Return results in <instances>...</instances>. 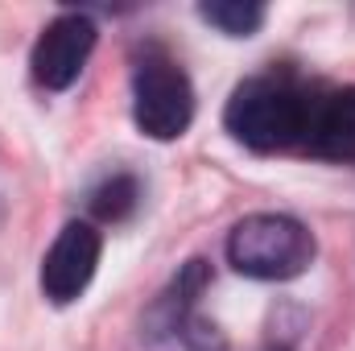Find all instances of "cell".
I'll list each match as a JSON object with an SVG mask.
<instances>
[{
	"label": "cell",
	"mask_w": 355,
	"mask_h": 351,
	"mask_svg": "<svg viewBox=\"0 0 355 351\" xmlns=\"http://www.w3.org/2000/svg\"><path fill=\"white\" fill-rule=\"evenodd\" d=\"M314 232L293 215H248L227 236V261L252 281H293L314 264Z\"/></svg>",
	"instance_id": "2"
},
{
	"label": "cell",
	"mask_w": 355,
	"mask_h": 351,
	"mask_svg": "<svg viewBox=\"0 0 355 351\" xmlns=\"http://www.w3.org/2000/svg\"><path fill=\"white\" fill-rule=\"evenodd\" d=\"M137 198H141L137 182H132L128 174H116V178H107V182L91 194V211H95L99 219H107V223H120L124 215H132Z\"/></svg>",
	"instance_id": "8"
},
{
	"label": "cell",
	"mask_w": 355,
	"mask_h": 351,
	"mask_svg": "<svg viewBox=\"0 0 355 351\" xmlns=\"http://www.w3.org/2000/svg\"><path fill=\"white\" fill-rule=\"evenodd\" d=\"M198 17L227 37H252L265 25L268 12L257 0H211V4H198Z\"/></svg>",
	"instance_id": "7"
},
{
	"label": "cell",
	"mask_w": 355,
	"mask_h": 351,
	"mask_svg": "<svg viewBox=\"0 0 355 351\" xmlns=\"http://www.w3.org/2000/svg\"><path fill=\"white\" fill-rule=\"evenodd\" d=\"M95 42H99V29H95L91 17H83V12H62V17H54V21L42 29V37L33 42V58H29L33 79L46 91H67L79 75H83Z\"/></svg>",
	"instance_id": "4"
},
{
	"label": "cell",
	"mask_w": 355,
	"mask_h": 351,
	"mask_svg": "<svg viewBox=\"0 0 355 351\" xmlns=\"http://www.w3.org/2000/svg\"><path fill=\"white\" fill-rule=\"evenodd\" d=\"M310 108H314V99L306 91H297L285 79L261 75V79H244L232 91L223 124L240 145H248L257 153H277V149L306 141Z\"/></svg>",
	"instance_id": "1"
},
{
	"label": "cell",
	"mask_w": 355,
	"mask_h": 351,
	"mask_svg": "<svg viewBox=\"0 0 355 351\" xmlns=\"http://www.w3.org/2000/svg\"><path fill=\"white\" fill-rule=\"evenodd\" d=\"M132 120L149 141H178L194 120V87L162 46H149L132 67Z\"/></svg>",
	"instance_id": "3"
},
{
	"label": "cell",
	"mask_w": 355,
	"mask_h": 351,
	"mask_svg": "<svg viewBox=\"0 0 355 351\" xmlns=\"http://www.w3.org/2000/svg\"><path fill=\"white\" fill-rule=\"evenodd\" d=\"M103 252V240L91 223H67L58 232V240L50 244L46 261H42V293L54 306H71L95 277V264Z\"/></svg>",
	"instance_id": "5"
},
{
	"label": "cell",
	"mask_w": 355,
	"mask_h": 351,
	"mask_svg": "<svg viewBox=\"0 0 355 351\" xmlns=\"http://www.w3.org/2000/svg\"><path fill=\"white\" fill-rule=\"evenodd\" d=\"M302 145L322 162H355V87L314 99Z\"/></svg>",
	"instance_id": "6"
}]
</instances>
